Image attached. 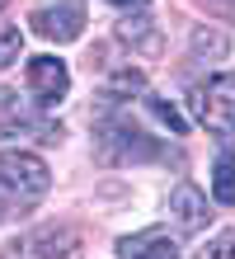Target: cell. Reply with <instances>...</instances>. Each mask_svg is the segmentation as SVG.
Returning a JSON list of instances; mask_svg holds the SVG:
<instances>
[{"mask_svg": "<svg viewBox=\"0 0 235 259\" xmlns=\"http://www.w3.org/2000/svg\"><path fill=\"white\" fill-rule=\"evenodd\" d=\"M212 193L216 203H235V151L226 146L221 156H216V170H212Z\"/></svg>", "mask_w": 235, "mask_h": 259, "instance_id": "30bf717a", "label": "cell"}, {"mask_svg": "<svg viewBox=\"0 0 235 259\" xmlns=\"http://www.w3.org/2000/svg\"><path fill=\"white\" fill-rule=\"evenodd\" d=\"M28 127L42 132L47 142H57V137H61L52 123H38V118H28V113H24V104H19V95L0 90V137H14V132H28Z\"/></svg>", "mask_w": 235, "mask_h": 259, "instance_id": "9c48e42d", "label": "cell"}, {"mask_svg": "<svg viewBox=\"0 0 235 259\" xmlns=\"http://www.w3.org/2000/svg\"><path fill=\"white\" fill-rule=\"evenodd\" d=\"M28 24H33L42 38H52V42H75L85 33V5H80V0H57V5L33 10Z\"/></svg>", "mask_w": 235, "mask_h": 259, "instance_id": "277c9868", "label": "cell"}, {"mask_svg": "<svg viewBox=\"0 0 235 259\" xmlns=\"http://www.w3.org/2000/svg\"><path fill=\"white\" fill-rule=\"evenodd\" d=\"M198 259H235V226L221 231V236H212L207 245L198 250Z\"/></svg>", "mask_w": 235, "mask_h": 259, "instance_id": "5bb4252c", "label": "cell"}, {"mask_svg": "<svg viewBox=\"0 0 235 259\" xmlns=\"http://www.w3.org/2000/svg\"><path fill=\"white\" fill-rule=\"evenodd\" d=\"M113 5H146V0H113Z\"/></svg>", "mask_w": 235, "mask_h": 259, "instance_id": "2e32d148", "label": "cell"}, {"mask_svg": "<svg viewBox=\"0 0 235 259\" xmlns=\"http://www.w3.org/2000/svg\"><path fill=\"white\" fill-rule=\"evenodd\" d=\"M169 212H174V222H179V231L183 236H198L202 226H207V193L193 189V184H179L174 193H169Z\"/></svg>", "mask_w": 235, "mask_h": 259, "instance_id": "52a82bcc", "label": "cell"}, {"mask_svg": "<svg viewBox=\"0 0 235 259\" xmlns=\"http://www.w3.org/2000/svg\"><path fill=\"white\" fill-rule=\"evenodd\" d=\"M188 104H193V113L207 127L235 132V75H212L207 85H198L193 95H188Z\"/></svg>", "mask_w": 235, "mask_h": 259, "instance_id": "3957f363", "label": "cell"}, {"mask_svg": "<svg viewBox=\"0 0 235 259\" xmlns=\"http://www.w3.org/2000/svg\"><path fill=\"white\" fill-rule=\"evenodd\" d=\"M226 52H230L226 33H207V28L193 33V57H226Z\"/></svg>", "mask_w": 235, "mask_h": 259, "instance_id": "7c38bea8", "label": "cell"}, {"mask_svg": "<svg viewBox=\"0 0 235 259\" xmlns=\"http://www.w3.org/2000/svg\"><path fill=\"white\" fill-rule=\"evenodd\" d=\"M52 184V175H47L42 156L33 151H0V222L19 217L38 203Z\"/></svg>", "mask_w": 235, "mask_h": 259, "instance_id": "6da1fadb", "label": "cell"}, {"mask_svg": "<svg viewBox=\"0 0 235 259\" xmlns=\"http://www.w3.org/2000/svg\"><path fill=\"white\" fill-rule=\"evenodd\" d=\"M146 90V75L141 71H122V75H113L108 80V90H104V99H122V95H141Z\"/></svg>", "mask_w": 235, "mask_h": 259, "instance_id": "8fae6325", "label": "cell"}, {"mask_svg": "<svg viewBox=\"0 0 235 259\" xmlns=\"http://www.w3.org/2000/svg\"><path fill=\"white\" fill-rule=\"evenodd\" d=\"M28 90H33V99L42 104H57V99H66V90H71V71L66 62H57V57H33L28 62Z\"/></svg>", "mask_w": 235, "mask_h": 259, "instance_id": "5b68a950", "label": "cell"}, {"mask_svg": "<svg viewBox=\"0 0 235 259\" xmlns=\"http://www.w3.org/2000/svg\"><path fill=\"white\" fill-rule=\"evenodd\" d=\"M212 5H230V0H212Z\"/></svg>", "mask_w": 235, "mask_h": 259, "instance_id": "e0dca14e", "label": "cell"}, {"mask_svg": "<svg viewBox=\"0 0 235 259\" xmlns=\"http://www.w3.org/2000/svg\"><path fill=\"white\" fill-rule=\"evenodd\" d=\"M104 151H108L113 160H155V156H165L160 146H151L146 137H141V127L122 123V118L104 123Z\"/></svg>", "mask_w": 235, "mask_h": 259, "instance_id": "8992f818", "label": "cell"}, {"mask_svg": "<svg viewBox=\"0 0 235 259\" xmlns=\"http://www.w3.org/2000/svg\"><path fill=\"white\" fill-rule=\"evenodd\" d=\"M118 254H122V259H179V245L169 240V231L151 226V231L122 236V240H118Z\"/></svg>", "mask_w": 235, "mask_h": 259, "instance_id": "ba28073f", "label": "cell"}, {"mask_svg": "<svg viewBox=\"0 0 235 259\" xmlns=\"http://www.w3.org/2000/svg\"><path fill=\"white\" fill-rule=\"evenodd\" d=\"M19 48H24L19 28H5V33H0V66H10L14 57H19Z\"/></svg>", "mask_w": 235, "mask_h": 259, "instance_id": "9a60e30c", "label": "cell"}, {"mask_svg": "<svg viewBox=\"0 0 235 259\" xmlns=\"http://www.w3.org/2000/svg\"><path fill=\"white\" fill-rule=\"evenodd\" d=\"M0 259H85V254H80V236L71 226H42V231H28L14 245H5Z\"/></svg>", "mask_w": 235, "mask_h": 259, "instance_id": "7a4b0ae2", "label": "cell"}, {"mask_svg": "<svg viewBox=\"0 0 235 259\" xmlns=\"http://www.w3.org/2000/svg\"><path fill=\"white\" fill-rule=\"evenodd\" d=\"M146 104H151V113L160 118V123H165L169 132H174V137H183V132H188V123H183V113L174 109V104H165V99H155V95H151Z\"/></svg>", "mask_w": 235, "mask_h": 259, "instance_id": "4fadbf2b", "label": "cell"}]
</instances>
